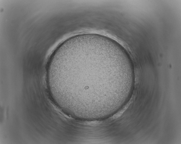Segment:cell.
Returning a JSON list of instances; mask_svg holds the SVG:
<instances>
[{
	"instance_id": "cell-1",
	"label": "cell",
	"mask_w": 181,
	"mask_h": 144,
	"mask_svg": "<svg viewBox=\"0 0 181 144\" xmlns=\"http://www.w3.org/2000/svg\"><path fill=\"white\" fill-rule=\"evenodd\" d=\"M127 72L117 47L101 39L86 38L69 41L58 48L46 74L61 101L80 107L106 102L111 94L109 91L112 92L109 87L122 81Z\"/></svg>"
}]
</instances>
